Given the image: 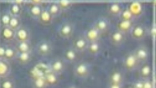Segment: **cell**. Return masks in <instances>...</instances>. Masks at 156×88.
I'll use <instances>...</instances> for the list:
<instances>
[{"label": "cell", "mask_w": 156, "mask_h": 88, "mask_svg": "<svg viewBox=\"0 0 156 88\" xmlns=\"http://www.w3.org/2000/svg\"><path fill=\"white\" fill-rule=\"evenodd\" d=\"M126 34L116 29L111 32L110 34V41L114 46H120L125 41L126 39Z\"/></svg>", "instance_id": "obj_14"}, {"label": "cell", "mask_w": 156, "mask_h": 88, "mask_svg": "<svg viewBox=\"0 0 156 88\" xmlns=\"http://www.w3.org/2000/svg\"><path fill=\"white\" fill-rule=\"evenodd\" d=\"M91 67L87 62L79 60L74 64L73 72L74 76L80 80H83L87 78L91 72Z\"/></svg>", "instance_id": "obj_1"}, {"label": "cell", "mask_w": 156, "mask_h": 88, "mask_svg": "<svg viewBox=\"0 0 156 88\" xmlns=\"http://www.w3.org/2000/svg\"><path fill=\"white\" fill-rule=\"evenodd\" d=\"M123 81V76L121 72L116 70L110 74L108 79L109 86L111 88L121 87Z\"/></svg>", "instance_id": "obj_11"}, {"label": "cell", "mask_w": 156, "mask_h": 88, "mask_svg": "<svg viewBox=\"0 0 156 88\" xmlns=\"http://www.w3.org/2000/svg\"><path fill=\"white\" fill-rule=\"evenodd\" d=\"M132 87L135 88H143L142 80L135 82L132 85Z\"/></svg>", "instance_id": "obj_37"}, {"label": "cell", "mask_w": 156, "mask_h": 88, "mask_svg": "<svg viewBox=\"0 0 156 88\" xmlns=\"http://www.w3.org/2000/svg\"><path fill=\"white\" fill-rule=\"evenodd\" d=\"M31 33L26 26L22 25L15 30V40L17 42L30 40Z\"/></svg>", "instance_id": "obj_12"}, {"label": "cell", "mask_w": 156, "mask_h": 88, "mask_svg": "<svg viewBox=\"0 0 156 88\" xmlns=\"http://www.w3.org/2000/svg\"><path fill=\"white\" fill-rule=\"evenodd\" d=\"M83 35L89 43L98 42L102 35L92 26L87 29Z\"/></svg>", "instance_id": "obj_16"}, {"label": "cell", "mask_w": 156, "mask_h": 88, "mask_svg": "<svg viewBox=\"0 0 156 88\" xmlns=\"http://www.w3.org/2000/svg\"><path fill=\"white\" fill-rule=\"evenodd\" d=\"M34 49L38 55L42 57H47L52 53L54 49V46L50 40L43 39L37 43Z\"/></svg>", "instance_id": "obj_3"}, {"label": "cell", "mask_w": 156, "mask_h": 88, "mask_svg": "<svg viewBox=\"0 0 156 88\" xmlns=\"http://www.w3.org/2000/svg\"><path fill=\"white\" fill-rule=\"evenodd\" d=\"M133 52L140 63L147 62L149 57V53L146 46L143 45L139 46Z\"/></svg>", "instance_id": "obj_17"}, {"label": "cell", "mask_w": 156, "mask_h": 88, "mask_svg": "<svg viewBox=\"0 0 156 88\" xmlns=\"http://www.w3.org/2000/svg\"><path fill=\"white\" fill-rule=\"evenodd\" d=\"M58 76L49 70V72H48L44 77L48 86H49L57 83Z\"/></svg>", "instance_id": "obj_30"}, {"label": "cell", "mask_w": 156, "mask_h": 88, "mask_svg": "<svg viewBox=\"0 0 156 88\" xmlns=\"http://www.w3.org/2000/svg\"><path fill=\"white\" fill-rule=\"evenodd\" d=\"M22 8L21 5L16 3L12 4L9 8V12L12 16H20Z\"/></svg>", "instance_id": "obj_31"}, {"label": "cell", "mask_w": 156, "mask_h": 88, "mask_svg": "<svg viewBox=\"0 0 156 88\" xmlns=\"http://www.w3.org/2000/svg\"><path fill=\"white\" fill-rule=\"evenodd\" d=\"M151 69L147 62L142 63L139 70V75L142 80L149 79L151 76Z\"/></svg>", "instance_id": "obj_21"}, {"label": "cell", "mask_w": 156, "mask_h": 88, "mask_svg": "<svg viewBox=\"0 0 156 88\" xmlns=\"http://www.w3.org/2000/svg\"><path fill=\"white\" fill-rule=\"evenodd\" d=\"M125 6L135 19L141 17L144 12L145 8L144 5L138 1L131 2Z\"/></svg>", "instance_id": "obj_7"}, {"label": "cell", "mask_w": 156, "mask_h": 88, "mask_svg": "<svg viewBox=\"0 0 156 88\" xmlns=\"http://www.w3.org/2000/svg\"><path fill=\"white\" fill-rule=\"evenodd\" d=\"M109 19L105 16H102L97 18L92 25L97 29L102 35L107 32L110 27Z\"/></svg>", "instance_id": "obj_8"}, {"label": "cell", "mask_w": 156, "mask_h": 88, "mask_svg": "<svg viewBox=\"0 0 156 88\" xmlns=\"http://www.w3.org/2000/svg\"><path fill=\"white\" fill-rule=\"evenodd\" d=\"M16 86V80L10 76L0 79V87L1 88H15Z\"/></svg>", "instance_id": "obj_26"}, {"label": "cell", "mask_w": 156, "mask_h": 88, "mask_svg": "<svg viewBox=\"0 0 156 88\" xmlns=\"http://www.w3.org/2000/svg\"><path fill=\"white\" fill-rule=\"evenodd\" d=\"M33 2V3H40L39 1L40 0H31Z\"/></svg>", "instance_id": "obj_38"}, {"label": "cell", "mask_w": 156, "mask_h": 88, "mask_svg": "<svg viewBox=\"0 0 156 88\" xmlns=\"http://www.w3.org/2000/svg\"><path fill=\"white\" fill-rule=\"evenodd\" d=\"M100 49L99 41L89 43L86 51L92 55H96L99 53Z\"/></svg>", "instance_id": "obj_28"}, {"label": "cell", "mask_w": 156, "mask_h": 88, "mask_svg": "<svg viewBox=\"0 0 156 88\" xmlns=\"http://www.w3.org/2000/svg\"><path fill=\"white\" fill-rule=\"evenodd\" d=\"M134 21H125L119 19L116 25V29L126 34L129 33L134 23Z\"/></svg>", "instance_id": "obj_19"}, {"label": "cell", "mask_w": 156, "mask_h": 88, "mask_svg": "<svg viewBox=\"0 0 156 88\" xmlns=\"http://www.w3.org/2000/svg\"><path fill=\"white\" fill-rule=\"evenodd\" d=\"M125 7L122 2H113L108 4L106 10L108 13L111 16L118 17Z\"/></svg>", "instance_id": "obj_13"}, {"label": "cell", "mask_w": 156, "mask_h": 88, "mask_svg": "<svg viewBox=\"0 0 156 88\" xmlns=\"http://www.w3.org/2000/svg\"><path fill=\"white\" fill-rule=\"evenodd\" d=\"M54 18L46 8H44L37 20L41 24L48 26L52 23Z\"/></svg>", "instance_id": "obj_20"}, {"label": "cell", "mask_w": 156, "mask_h": 88, "mask_svg": "<svg viewBox=\"0 0 156 88\" xmlns=\"http://www.w3.org/2000/svg\"><path fill=\"white\" fill-rule=\"evenodd\" d=\"M11 16L9 12L1 15L0 17V24L2 27L8 26Z\"/></svg>", "instance_id": "obj_33"}, {"label": "cell", "mask_w": 156, "mask_h": 88, "mask_svg": "<svg viewBox=\"0 0 156 88\" xmlns=\"http://www.w3.org/2000/svg\"><path fill=\"white\" fill-rule=\"evenodd\" d=\"M32 52L19 53L15 59L19 64L25 65L29 63L32 58Z\"/></svg>", "instance_id": "obj_24"}, {"label": "cell", "mask_w": 156, "mask_h": 88, "mask_svg": "<svg viewBox=\"0 0 156 88\" xmlns=\"http://www.w3.org/2000/svg\"><path fill=\"white\" fill-rule=\"evenodd\" d=\"M147 33L148 30L146 26L141 23L134 24L129 32L132 38L137 40L144 39Z\"/></svg>", "instance_id": "obj_5"}, {"label": "cell", "mask_w": 156, "mask_h": 88, "mask_svg": "<svg viewBox=\"0 0 156 88\" xmlns=\"http://www.w3.org/2000/svg\"><path fill=\"white\" fill-rule=\"evenodd\" d=\"M80 54L70 45L64 49L62 57L67 64H74L79 60Z\"/></svg>", "instance_id": "obj_6"}, {"label": "cell", "mask_w": 156, "mask_h": 88, "mask_svg": "<svg viewBox=\"0 0 156 88\" xmlns=\"http://www.w3.org/2000/svg\"><path fill=\"white\" fill-rule=\"evenodd\" d=\"M118 18L119 19L125 21H134L135 19L126 6Z\"/></svg>", "instance_id": "obj_32"}, {"label": "cell", "mask_w": 156, "mask_h": 88, "mask_svg": "<svg viewBox=\"0 0 156 88\" xmlns=\"http://www.w3.org/2000/svg\"><path fill=\"white\" fill-rule=\"evenodd\" d=\"M75 26L72 22L65 21L58 26L57 33L59 36L64 39L70 38L73 35L75 30Z\"/></svg>", "instance_id": "obj_4"}, {"label": "cell", "mask_w": 156, "mask_h": 88, "mask_svg": "<svg viewBox=\"0 0 156 88\" xmlns=\"http://www.w3.org/2000/svg\"><path fill=\"white\" fill-rule=\"evenodd\" d=\"M67 64L61 57H56L52 58L48 63V68L51 71L59 76L65 71Z\"/></svg>", "instance_id": "obj_2"}, {"label": "cell", "mask_w": 156, "mask_h": 88, "mask_svg": "<svg viewBox=\"0 0 156 88\" xmlns=\"http://www.w3.org/2000/svg\"><path fill=\"white\" fill-rule=\"evenodd\" d=\"M89 42L83 34L76 37L71 45L76 51L81 53L86 51Z\"/></svg>", "instance_id": "obj_10"}, {"label": "cell", "mask_w": 156, "mask_h": 88, "mask_svg": "<svg viewBox=\"0 0 156 88\" xmlns=\"http://www.w3.org/2000/svg\"><path fill=\"white\" fill-rule=\"evenodd\" d=\"M22 25L20 16H11L8 26L15 31Z\"/></svg>", "instance_id": "obj_29"}, {"label": "cell", "mask_w": 156, "mask_h": 88, "mask_svg": "<svg viewBox=\"0 0 156 88\" xmlns=\"http://www.w3.org/2000/svg\"><path fill=\"white\" fill-rule=\"evenodd\" d=\"M47 8L54 18L59 16L62 10L61 6L59 3L56 2L51 3Z\"/></svg>", "instance_id": "obj_27"}, {"label": "cell", "mask_w": 156, "mask_h": 88, "mask_svg": "<svg viewBox=\"0 0 156 88\" xmlns=\"http://www.w3.org/2000/svg\"><path fill=\"white\" fill-rule=\"evenodd\" d=\"M44 8L40 3H32L28 9V13L33 18L37 19Z\"/></svg>", "instance_id": "obj_25"}, {"label": "cell", "mask_w": 156, "mask_h": 88, "mask_svg": "<svg viewBox=\"0 0 156 88\" xmlns=\"http://www.w3.org/2000/svg\"><path fill=\"white\" fill-rule=\"evenodd\" d=\"M140 63L133 51L128 53L126 55L123 61L125 69L130 72L135 70Z\"/></svg>", "instance_id": "obj_9"}, {"label": "cell", "mask_w": 156, "mask_h": 88, "mask_svg": "<svg viewBox=\"0 0 156 88\" xmlns=\"http://www.w3.org/2000/svg\"><path fill=\"white\" fill-rule=\"evenodd\" d=\"M11 71L10 62L5 58L0 59V79L10 76Z\"/></svg>", "instance_id": "obj_18"}, {"label": "cell", "mask_w": 156, "mask_h": 88, "mask_svg": "<svg viewBox=\"0 0 156 88\" xmlns=\"http://www.w3.org/2000/svg\"><path fill=\"white\" fill-rule=\"evenodd\" d=\"M6 47V43L0 44V59L4 58Z\"/></svg>", "instance_id": "obj_36"}, {"label": "cell", "mask_w": 156, "mask_h": 88, "mask_svg": "<svg viewBox=\"0 0 156 88\" xmlns=\"http://www.w3.org/2000/svg\"><path fill=\"white\" fill-rule=\"evenodd\" d=\"M18 53L15 45L6 44L5 59L10 62L15 60Z\"/></svg>", "instance_id": "obj_22"}, {"label": "cell", "mask_w": 156, "mask_h": 88, "mask_svg": "<svg viewBox=\"0 0 156 88\" xmlns=\"http://www.w3.org/2000/svg\"><path fill=\"white\" fill-rule=\"evenodd\" d=\"M33 83V86L37 87H44L48 86L44 77L34 79Z\"/></svg>", "instance_id": "obj_34"}, {"label": "cell", "mask_w": 156, "mask_h": 88, "mask_svg": "<svg viewBox=\"0 0 156 88\" xmlns=\"http://www.w3.org/2000/svg\"><path fill=\"white\" fill-rule=\"evenodd\" d=\"M15 31L8 26L2 27L0 35L6 44H10L15 40Z\"/></svg>", "instance_id": "obj_15"}, {"label": "cell", "mask_w": 156, "mask_h": 88, "mask_svg": "<svg viewBox=\"0 0 156 88\" xmlns=\"http://www.w3.org/2000/svg\"><path fill=\"white\" fill-rule=\"evenodd\" d=\"M143 88H151L153 84L152 81L150 79L142 80Z\"/></svg>", "instance_id": "obj_35"}, {"label": "cell", "mask_w": 156, "mask_h": 88, "mask_svg": "<svg viewBox=\"0 0 156 88\" xmlns=\"http://www.w3.org/2000/svg\"><path fill=\"white\" fill-rule=\"evenodd\" d=\"M15 46L19 53L32 52L33 49L30 40L17 42Z\"/></svg>", "instance_id": "obj_23"}]
</instances>
